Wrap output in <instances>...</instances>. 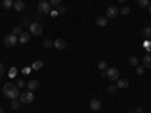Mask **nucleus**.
Listing matches in <instances>:
<instances>
[{"label":"nucleus","mask_w":151,"mask_h":113,"mask_svg":"<svg viewBox=\"0 0 151 113\" xmlns=\"http://www.w3.org/2000/svg\"><path fill=\"white\" fill-rule=\"evenodd\" d=\"M40 2H48V0H40Z\"/></svg>","instance_id":"38"},{"label":"nucleus","mask_w":151,"mask_h":113,"mask_svg":"<svg viewBox=\"0 0 151 113\" xmlns=\"http://www.w3.org/2000/svg\"><path fill=\"white\" fill-rule=\"evenodd\" d=\"M107 17H98L97 20H95V24H97V26H100V27H103V26H106V24H107Z\"/></svg>","instance_id":"14"},{"label":"nucleus","mask_w":151,"mask_h":113,"mask_svg":"<svg viewBox=\"0 0 151 113\" xmlns=\"http://www.w3.org/2000/svg\"><path fill=\"white\" fill-rule=\"evenodd\" d=\"M132 113H136V112H132Z\"/></svg>","instance_id":"39"},{"label":"nucleus","mask_w":151,"mask_h":113,"mask_svg":"<svg viewBox=\"0 0 151 113\" xmlns=\"http://www.w3.org/2000/svg\"><path fill=\"white\" fill-rule=\"evenodd\" d=\"M106 77L110 80V82H116L119 79V71L116 68H107L106 69Z\"/></svg>","instance_id":"5"},{"label":"nucleus","mask_w":151,"mask_h":113,"mask_svg":"<svg viewBox=\"0 0 151 113\" xmlns=\"http://www.w3.org/2000/svg\"><path fill=\"white\" fill-rule=\"evenodd\" d=\"M142 35L147 38V39H150V38H151V27H150V26L144 27V29H142Z\"/></svg>","instance_id":"17"},{"label":"nucleus","mask_w":151,"mask_h":113,"mask_svg":"<svg viewBox=\"0 0 151 113\" xmlns=\"http://www.w3.org/2000/svg\"><path fill=\"white\" fill-rule=\"evenodd\" d=\"M142 62H144V67H145V68H151V53H147V54L144 56Z\"/></svg>","instance_id":"12"},{"label":"nucleus","mask_w":151,"mask_h":113,"mask_svg":"<svg viewBox=\"0 0 151 113\" xmlns=\"http://www.w3.org/2000/svg\"><path fill=\"white\" fill-rule=\"evenodd\" d=\"M119 14H122V15L130 14V8H129V6H122V8L119 9Z\"/></svg>","instance_id":"23"},{"label":"nucleus","mask_w":151,"mask_h":113,"mask_svg":"<svg viewBox=\"0 0 151 113\" xmlns=\"http://www.w3.org/2000/svg\"><path fill=\"white\" fill-rule=\"evenodd\" d=\"M42 65H44V64H42L41 60H35L33 64H32V69H41Z\"/></svg>","instance_id":"19"},{"label":"nucleus","mask_w":151,"mask_h":113,"mask_svg":"<svg viewBox=\"0 0 151 113\" xmlns=\"http://www.w3.org/2000/svg\"><path fill=\"white\" fill-rule=\"evenodd\" d=\"M137 6L139 8H148L150 6V0H137Z\"/></svg>","instance_id":"20"},{"label":"nucleus","mask_w":151,"mask_h":113,"mask_svg":"<svg viewBox=\"0 0 151 113\" xmlns=\"http://www.w3.org/2000/svg\"><path fill=\"white\" fill-rule=\"evenodd\" d=\"M3 8L5 9H11L12 6H14V0H3Z\"/></svg>","instance_id":"18"},{"label":"nucleus","mask_w":151,"mask_h":113,"mask_svg":"<svg viewBox=\"0 0 151 113\" xmlns=\"http://www.w3.org/2000/svg\"><path fill=\"white\" fill-rule=\"evenodd\" d=\"M12 33H14V35H21L23 32H21V27L20 26H15L14 29H12Z\"/></svg>","instance_id":"26"},{"label":"nucleus","mask_w":151,"mask_h":113,"mask_svg":"<svg viewBox=\"0 0 151 113\" xmlns=\"http://www.w3.org/2000/svg\"><path fill=\"white\" fill-rule=\"evenodd\" d=\"M38 86H40V82H38V80H30V82H27V89L32 91V92L36 89Z\"/></svg>","instance_id":"13"},{"label":"nucleus","mask_w":151,"mask_h":113,"mask_svg":"<svg viewBox=\"0 0 151 113\" xmlns=\"http://www.w3.org/2000/svg\"><path fill=\"white\" fill-rule=\"evenodd\" d=\"M11 106H12V109H14V110H17V109L21 107V101H18V99H12Z\"/></svg>","instance_id":"22"},{"label":"nucleus","mask_w":151,"mask_h":113,"mask_svg":"<svg viewBox=\"0 0 151 113\" xmlns=\"http://www.w3.org/2000/svg\"><path fill=\"white\" fill-rule=\"evenodd\" d=\"M116 89H118V87H116V84H110V86L107 87V91H109L110 94H113V92H116Z\"/></svg>","instance_id":"27"},{"label":"nucleus","mask_w":151,"mask_h":113,"mask_svg":"<svg viewBox=\"0 0 151 113\" xmlns=\"http://www.w3.org/2000/svg\"><path fill=\"white\" fill-rule=\"evenodd\" d=\"M89 107H91L94 112H98L100 109H101V101H100V99H97V98H92L91 103H89Z\"/></svg>","instance_id":"8"},{"label":"nucleus","mask_w":151,"mask_h":113,"mask_svg":"<svg viewBox=\"0 0 151 113\" xmlns=\"http://www.w3.org/2000/svg\"><path fill=\"white\" fill-rule=\"evenodd\" d=\"M3 94H5V97L9 98V99H17L21 92H20V89H18L17 84L8 82V83H5V86H3Z\"/></svg>","instance_id":"1"},{"label":"nucleus","mask_w":151,"mask_h":113,"mask_svg":"<svg viewBox=\"0 0 151 113\" xmlns=\"http://www.w3.org/2000/svg\"><path fill=\"white\" fill-rule=\"evenodd\" d=\"M30 41V32L27 33V32H23L21 35H20V38H18V42H21V44H26V42H29Z\"/></svg>","instance_id":"10"},{"label":"nucleus","mask_w":151,"mask_h":113,"mask_svg":"<svg viewBox=\"0 0 151 113\" xmlns=\"http://www.w3.org/2000/svg\"><path fill=\"white\" fill-rule=\"evenodd\" d=\"M23 72H24V74H29V72H30V68H27V67H26V68L23 69Z\"/></svg>","instance_id":"34"},{"label":"nucleus","mask_w":151,"mask_h":113,"mask_svg":"<svg viewBox=\"0 0 151 113\" xmlns=\"http://www.w3.org/2000/svg\"><path fill=\"white\" fill-rule=\"evenodd\" d=\"M137 62H139V60H137L136 56H130V57H129V64H130L132 67H137Z\"/></svg>","instance_id":"21"},{"label":"nucleus","mask_w":151,"mask_h":113,"mask_svg":"<svg viewBox=\"0 0 151 113\" xmlns=\"http://www.w3.org/2000/svg\"><path fill=\"white\" fill-rule=\"evenodd\" d=\"M29 32H30V35H33V36H40V35H42V26H41L38 21H35V23L30 24Z\"/></svg>","instance_id":"3"},{"label":"nucleus","mask_w":151,"mask_h":113,"mask_svg":"<svg viewBox=\"0 0 151 113\" xmlns=\"http://www.w3.org/2000/svg\"><path fill=\"white\" fill-rule=\"evenodd\" d=\"M53 47L58 48V50H64V48L67 47V42H65L64 39H60V38H58L56 41H53Z\"/></svg>","instance_id":"9"},{"label":"nucleus","mask_w":151,"mask_h":113,"mask_svg":"<svg viewBox=\"0 0 151 113\" xmlns=\"http://www.w3.org/2000/svg\"><path fill=\"white\" fill-rule=\"evenodd\" d=\"M38 9H40L41 14H48L50 9H52V5H50L48 2H40L38 3Z\"/></svg>","instance_id":"6"},{"label":"nucleus","mask_w":151,"mask_h":113,"mask_svg":"<svg viewBox=\"0 0 151 113\" xmlns=\"http://www.w3.org/2000/svg\"><path fill=\"white\" fill-rule=\"evenodd\" d=\"M33 99H35V97H33V92H32V91L21 92V94H20V101H21L23 104H30Z\"/></svg>","instance_id":"2"},{"label":"nucleus","mask_w":151,"mask_h":113,"mask_svg":"<svg viewBox=\"0 0 151 113\" xmlns=\"http://www.w3.org/2000/svg\"><path fill=\"white\" fill-rule=\"evenodd\" d=\"M15 74H17V68H15V67H12L11 71H9V77H14Z\"/></svg>","instance_id":"30"},{"label":"nucleus","mask_w":151,"mask_h":113,"mask_svg":"<svg viewBox=\"0 0 151 113\" xmlns=\"http://www.w3.org/2000/svg\"><path fill=\"white\" fill-rule=\"evenodd\" d=\"M48 3L52 6H59L60 5V0H48Z\"/></svg>","instance_id":"28"},{"label":"nucleus","mask_w":151,"mask_h":113,"mask_svg":"<svg viewBox=\"0 0 151 113\" xmlns=\"http://www.w3.org/2000/svg\"><path fill=\"white\" fill-rule=\"evenodd\" d=\"M118 14H119V9L115 8V6H109V8L106 9V17H107V18H115Z\"/></svg>","instance_id":"7"},{"label":"nucleus","mask_w":151,"mask_h":113,"mask_svg":"<svg viewBox=\"0 0 151 113\" xmlns=\"http://www.w3.org/2000/svg\"><path fill=\"white\" fill-rule=\"evenodd\" d=\"M3 42H5L6 47H14V45L18 42V38H17V35H14V33H9V35H6V36L3 38Z\"/></svg>","instance_id":"4"},{"label":"nucleus","mask_w":151,"mask_h":113,"mask_svg":"<svg viewBox=\"0 0 151 113\" xmlns=\"http://www.w3.org/2000/svg\"><path fill=\"white\" fill-rule=\"evenodd\" d=\"M148 11H150V14H151V5H150V6H148Z\"/></svg>","instance_id":"36"},{"label":"nucleus","mask_w":151,"mask_h":113,"mask_svg":"<svg viewBox=\"0 0 151 113\" xmlns=\"http://www.w3.org/2000/svg\"><path fill=\"white\" fill-rule=\"evenodd\" d=\"M144 47L148 50V53H150V48H151V41H150V39H147V41L144 42Z\"/></svg>","instance_id":"29"},{"label":"nucleus","mask_w":151,"mask_h":113,"mask_svg":"<svg viewBox=\"0 0 151 113\" xmlns=\"http://www.w3.org/2000/svg\"><path fill=\"white\" fill-rule=\"evenodd\" d=\"M97 67H98V69H100V71H106V69L109 68V67H107V62H106V60H100Z\"/></svg>","instance_id":"16"},{"label":"nucleus","mask_w":151,"mask_h":113,"mask_svg":"<svg viewBox=\"0 0 151 113\" xmlns=\"http://www.w3.org/2000/svg\"><path fill=\"white\" fill-rule=\"evenodd\" d=\"M3 74H5V68H3V65L0 64V79L3 77Z\"/></svg>","instance_id":"32"},{"label":"nucleus","mask_w":151,"mask_h":113,"mask_svg":"<svg viewBox=\"0 0 151 113\" xmlns=\"http://www.w3.org/2000/svg\"><path fill=\"white\" fill-rule=\"evenodd\" d=\"M144 72H145V67H144V65L136 67V74H137V75H142Z\"/></svg>","instance_id":"24"},{"label":"nucleus","mask_w":151,"mask_h":113,"mask_svg":"<svg viewBox=\"0 0 151 113\" xmlns=\"http://www.w3.org/2000/svg\"><path fill=\"white\" fill-rule=\"evenodd\" d=\"M0 113H5V112H3V107H0Z\"/></svg>","instance_id":"35"},{"label":"nucleus","mask_w":151,"mask_h":113,"mask_svg":"<svg viewBox=\"0 0 151 113\" xmlns=\"http://www.w3.org/2000/svg\"><path fill=\"white\" fill-rule=\"evenodd\" d=\"M42 45H44L45 48H52V47H53V42L50 41V39H45V41L42 42Z\"/></svg>","instance_id":"25"},{"label":"nucleus","mask_w":151,"mask_h":113,"mask_svg":"<svg viewBox=\"0 0 151 113\" xmlns=\"http://www.w3.org/2000/svg\"><path fill=\"white\" fill-rule=\"evenodd\" d=\"M58 11L60 12V14H64V12H65V6H60V5H59V6H58Z\"/></svg>","instance_id":"33"},{"label":"nucleus","mask_w":151,"mask_h":113,"mask_svg":"<svg viewBox=\"0 0 151 113\" xmlns=\"http://www.w3.org/2000/svg\"><path fill=\"white\" fill-rule=\"evenodd\" d=\"M17 86L23 87V86H26V83H24V80H17Z\"/></svg>","instance_id":"31"},{"label":"nucleus","mask_w":151,"mask_h":113,"mask_svg":"<svg viewBox=\"0 0 151 113\" xmlns=\"http://www.w3.org/2000/svg\"><path fill=\"white\" fill-rule=\"evenodd\" d=\"M118 2H119V3H124V2H125V0H118Z\"/></svg>","instance_id":"37"},{"label":"nucleus","mask_w":151,"mask_h":113,"mask_svg":"<svg viewBox=\"0 0 151 113\" xmlns=\"http://www.w3.org/2000/svg\"><path fill=\"white\" fill-rule=\"evenodd\" d=\"M14 8L17 12H21V11H24V8H26V5H24V2H21V0H15L14 2Z\"/></svg>","instance_id":"11"},{"label":"nucleus","mask_w":151,"mask_h":113,"mask_svg":"<svg viewBox=\"0 0 151 113\" xmlns=\"http://www.w3.org/2000/svg\"><path fill=\"white\" fill-rule=\"evenodd\" d=\"M127 86H129V82L125 79H121V80L116 82V87H118V89H125Z\"/></svg>","instance_id":"15"}]
</instances>
